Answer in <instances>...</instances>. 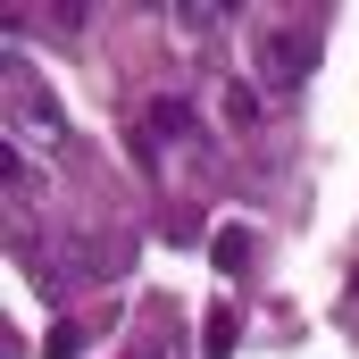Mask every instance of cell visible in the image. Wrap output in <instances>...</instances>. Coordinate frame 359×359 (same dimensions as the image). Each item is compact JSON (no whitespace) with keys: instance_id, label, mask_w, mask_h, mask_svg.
Instances as JSON below:
<instances>
[{"instance_id":"cell-1","label":"cell","mask_w":359,"mask_h":359,"mask_svg":"<svg viewBox=\"0 0 359 359\" xmlns=\"http://www.w3.org/2000/svg\"><path fill=\"white\" fill-rule=\"evenodd\" d=\"M8 151H25V159L34 151H67V109L34 84L25 59H8Z\"/></svg>"},{"instance_id":"cell-2","label":"cell","mask_w":359,"mask_h":359,"mask_svg":"<svg viewBox=\"0 0 359 359\" xmlns=\"http://www.w3.org/2000/svg\"><path fill=\"white\" fill-rule=\"evenodd\" d=\"M309 67H318V25H276L259 42V84L268 92H301Z\"/></svg>"},{"instance_id":"cell-3","label":"cell","mask_w":359,"mask_h":359,"mask_svg":"<svg viewBox=\"0 0 359 359\" xmlns=\"http://www.w3.org/2000/svg\"><path fill=\"white\" fill-rule=\"evenodd\" d=\"M226 117H234V126H259V92L234 84V92H226Z\"/></svg>"},{"instance_id":"cell-4","label":"cell","mask_w":359,"mask_h":359,"mask_svg":"<svg viewBox=\"0 0 359 359\" xmlns=\"http://www.w3.org/2000/svg\"><path fill=\"white\" fill-rule=\"evenodd\" d=\"M176 25H184V34H217V25H226V8H176Z\"/></svg>"}]
</instances>
